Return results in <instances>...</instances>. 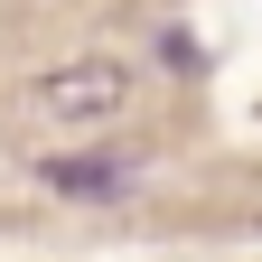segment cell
I'll use <instances>...</instances> for the list:
<instances>
[{
	"instance_id": "6da1fadb",
	"label": "cell",
	"mask_w": 262,
	"mask_h": 262,
	"mask_svg": "<svg viewBox=\"0 0 262 262\" xmlns=\"http://www.w3.org/2000/svg\"><path fill=\"white\" fill-rule=\"evenodd\" d=\"M28 113L56 122V131H103L113 113H131V66L122 56H75V66H47L28 84Z\"/></svg>"
},
{
	"instance_id": "7a4b0ae2",
	"label": "cell",
	"mask_w": 262,
	"mask_h": 262,
	"mask_svg": "<svg viewBox=\"0 0 262 262\" xmlns=\"http://www.w3.org/2000/svg\"><path fill=\"white\" fill-rule=\"evenodd\" d=\"M131 178H141V159H122V150H66V159H38V187L66 196V206H113V196H131Z\"/></svg>"
}]
</instances>
